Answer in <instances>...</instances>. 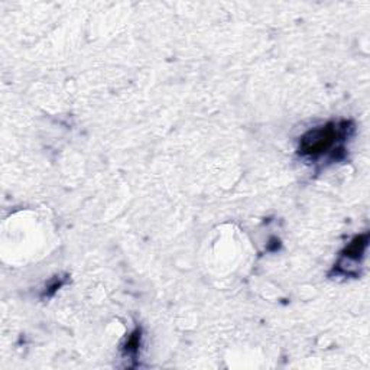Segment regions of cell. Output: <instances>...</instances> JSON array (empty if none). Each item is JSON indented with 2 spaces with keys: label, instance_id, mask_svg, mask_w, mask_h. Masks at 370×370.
<instances>
[{
  "label": "cell",
  "instance_id": "obj_4",
  "mask_svg": "<svg viewBox=\"0 0 370 370\" xmlns=\"http://www.w3.org/2000/svg\"><path fill=\"white\" fill-rule=\"evenodd\" d=\"M62 285H64V282H61L60 279H54V282L48 286V290H50V291L47 293V295H53V294L58 290V288H61Z\"/></svg>",
  "mask_w": 370,
  "mask_h": 370
},
{
  "label": "cell",
  "instance_id": "obj_2",
  "mask_svg": "<svg viewBox=\"0 0 370 370\" xmlns=\"http://www.w3.org/2000/svg\"><path fill=\"white\" fill-rule=\"evenodd\" d=\"M369 243V233L356 236L342 251L337 263L330 275L337 276H359V263L363 261Z\"/></svg>",
  "mask_w": 370,
  "mask_h": 370
},
{
  "label": "cell",
  "instance_id": "obj_3",
  "mask_svg": "<svg viewBox=\"0 0 370 370\" xmlns=\"http://www.w3.org/2000/svg\"><path fill=\"white\" fill-rule=\"evenodd\" d=\"M141 339H142V330L138 327L128 337L125 346H123V353H125V356H132L135 359L138 357L141 349Z\"/></svg>",
  "mask_w": 370,
  "mask_h": 370
},
{
  "label": "cell",
  "instance_id": "obj_1",
  "mask_svg": "<svg viewBox=\"0 0 370 370\" xmlns=\"http://www.w3.org/2000/svg\"><path fill=\"white\" fill-rule=\"evenodd\" d=\"M354 134V123L347 119L330 120L305 132L297 152L307 162H339L347 156V142Z\"/></svg>",
  "mask_w": 370,
  "mask_h": 370
}]
</instances>
